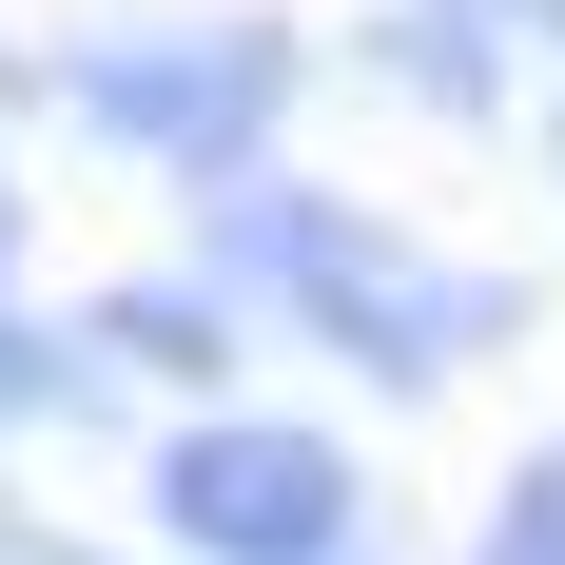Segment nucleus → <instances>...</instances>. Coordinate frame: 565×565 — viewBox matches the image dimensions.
<instances>
[{
	"instance_id": "nucleus-1",
	"label": "nucleus",
	"mask_w": 565,
	"mask_h": 565,
	"mask_svg": "<svg viewBox=\"0 0 565 565\" xmlns=\"http://www.w3.org/2000/svg\"><path fill=\"white\" fill-rule=\"evenodd\" d=\"M195 274L254 312V332H292L312 371H351V391H449V371H488V351L526 332L508 274H449L409 215H371V195H332V175H234L215 215H195Z\"/></svg>"
},
{
	"instance_id": "nucleus-2",
	"label": "nucleus",
	"mask_w": 565,
	"mask_h": 565,
	"mask_svg": "<svg viewBox=\"0 0 565 565\" xmlns=\"http://www.w3.org/2000/svg\"><path fill=\"white\" fill-rule=\"evenodd\" d=\"M40 98L98 157L175 175V195H234V175H274L292 98H312V20H78L40 58Z\"/></svg>"
},
{
	"instance_id": "nucleus-3",
	"label": "nucleus",
	"mask_w": 565,
	"mask_h": 565,
	"mask_svg": "<svg viewBox=\"0 0 565 565\" xmlns=\"http://www.w3.org/2000/svg\"><path fill=\"white\" fill-rule=\"evenodd\" d=\"M137 508H157L175 565H391L371 526V449H351L332 409H175L157 449H137Z\"/></svg>"
},
{
	"instance_id": "nucleus-4",
	"label": "nucleus",
	"mask_w": 565,
	"mask_h": 565,
	"mask_svg": "<svg viewBox=\"0 0 565 565\" xmlns=\"http://www.w3.org/2000/svg\"><path fill=\"white\" fill-rule=\"evenodd\" d=\"M78 351H98V391L234 409V351H254V312H234V292L175 254V274H117V292H78Z\"/></svg>"
},
{
	"instance_id": "nucleus-5",
	"label": "nucleus",
	"mask_w": 565,
	"mask_h": 565,
	"mask_svg": "<svg viewBox=\"0 0 565 565\" xmlns=\"http://www.w3.org/2000/svg\"><path fill=\"white\" fill-rule=\"evenodd\" d=\"M351 58L391 78L409 117H449V137H488V117L526 98V40H508V0H371L351 20Z\"/></svg>"
},
{
	"instance_id": "nucleus-6",
	"label": "nucleus",
	"mask_w": 565,
	"mask_h": 565,
	"mask_svg": "<svg viewBox=\"0 0 565 565\" xmlns=\"http://www.w3.org/2000/svg\"><path fill=\"white\" fill-rule=\"evenodd\" d=\"M40 429H98V351H78V312L0 292V449H40Z\"/></svg>"
},
{
	"instance_id": "nucleus-7",
	"label": "nucleus",
	"mask_w": 565,
	"mask_h": 565,
	"mask_svg": "<svg viewBox=\"0 0 565 565\" xmlns=\"http://www.w3.org/2000/svg\"><path fill=\"white\" fill-rule=\"evenodd\" d=\"M468 565H565V429H546V449H508V488H488Z\"/></svg>"
},
{
	"instance_id": "nucleus-8",
	"label": "nucleus",
	"mask_w": 565,
	"mask_h": 565,
	"mask_svg": "<svg viewBox=\"0 0 565 565\" xmlns=\"http://www.w3.org/2000/svg\"><path fill=\"white\" fill-rule=\"evenodd\" d=\"M20 254H40V215H20V175H0V292H20Z\"/></svg>"
},
{
	"instance_id": "nucleus-9",
	"label": "nucleus",
	"mask_w": 565,
	"mask_h": 565,
	"mask_svg": "<svg viewBox=\"0 0 565 565\" xmlns=\"http://www.w3.org/2000/svg\"><path fill=\"white\" fill-rule=\"evenodd\" d=\"M20 565H117V546H78V526H40V546H20Z\"/></svg>"
},
{
	"instance_id": "nucleus-10",
	"label": "nucleus",
	"mask_w": 565,
	"mask_h": 565,
	"mask_svg": "<svg viewBox=\"0 0 565 565\" xmlns=\"http://www.w3.org/2000/svg\"><path fill=\"white\" fill-rule=\"evenodd\" d=\"M546 195H565V98H546Z\"/></svg>"
}]
</instances>
